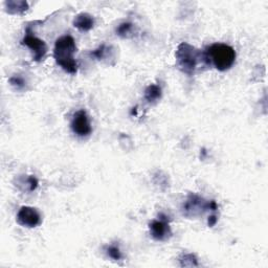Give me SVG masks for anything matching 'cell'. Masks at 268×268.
Masks as SVG:
<instances>
[{
    "label": "cell",
    "mask_w": 268,
    "mask_h": 268,
    "mask_svg": "<svg viewBox=\"0 0 268 268\" xmlns=\"http://www.w3.org/2000/svg\"><path fill=\"white\" fill-rule=\"evenodd\" d=\"M76 51L77 46L75 39L71 36L66 35L57 39L54 49V58L57 64L70 75H75L78 71V64L74 57Z\"/></svg>",
    "instance_id": "obj_1"
},
{
    "label": "cell",
    "mask_w": 268,
    "mask_h": 268,
    "mask_svg": "<svg viewBox=\"0 0 268 268\" xmlns=\"http://www.w3.org/2000/svg\"><path fill=\"white\" fill-rule=\"evenodd\" d=\"M106 53H107V46L105 44H102L101 46H99L96 50L91 51L90 53V56L94 57L98 60H103L105 58L106 56Z\"/></svg>",
    "instance_id": "obj_15"
},
{
    "label": "cell",
    "mask_w": 268,
    "mask_h": 268,
    "mask_svg": "<svg viewBox=\"0 0 268 268\" xmlns=\"http://www.w3.org/2000/svg\"><path fill=\"white\" fill-rule=\"evenodd\" d=\"M133 27V24L130 22H124L122 24L119 25V27L117 28V34L121 37H126Z\"/></svg>",
    "instance_id": "obj_14"
},
{
    "label": "cell",
    "mask_w": 268,
    "mask_h": 268,
    "mask_svg": "<svg viewBox=\"0 0 268 268\" xmlns=\"http://www.w3.org/2000/svg\"><path fill=\"white\" fill-rule=\"evenodd\" d=\"M9 83L17 89H23L26 85L25 80L19 75H15L12 78H9Z\"/></svg>",
    "instance_id": "obj_13"
},
{
    "label": "cell",
    "mask_w": 268,
    "mask_h": 268,
    "mask_svg": "<svg viewBox=\"0 0 268 268\" xmlns=\"http://www.w3.org/2000/svg\"><path fill=\"white\" fill-rule=\"evenodd\" d=\"M200 56V51L187 42L180 43L175 53L178 68L188 76L194 75Z\"/></svg>",
    "instance_id": "obj_3"
},
{
    "label": "cell",
    "mask_w": 268,
    "mask_h": 268,
    "mask_svg": "<svg viewBox=\"0 0 268 268\" xmlns=\"http://www.w3.org/2000/svg\"><path fill=\"white\" fill-rule=\"evenodd\" d=\"M217 221H218V218L216 217L215 215L211 216V217H209V221H208L209 226H211V228H213V226H214L216 223H217Z\"/></svg>",
    "instance_id": "obj_17"
},
{
    "label": "cell",
    "mask_w": 268,
    "mask_h": 268,
    "mask_svg": "<svg viewBox=\"0 0 268 268\" xmlns=\"http://www.w3.org/2000/svg\"><path fill=\"white\" fill-rule=\"evenodd\" d=\"M161 98V88L156 84L149 85L145 90V99L148 103H154Z\"/></svg>",
    "instance_id": "obj_11"
},
{
    "label": "cell",
    "mask_w": 268,
    "mask_h": 268,
    "mask_svg": "<svg viewBox=\"0 0 268 268\" xmlns=\"http://www.w3.org/2000/svg\"><path fill=\"white\" fill-rule=\"evenodd\" d=\"M71 129L78 136L84 137L90 135L92 128L85 110H79L75 113L73 122H71Z\"/></svg>",
    "instance_id": "obj_5"
},
{
    "label": "cell",
    "mask_w": 268,
    "mask_h": 268,
    "mask_svg": "<svg viewBox=\"0 0 268 268\" xmlns=\"http://www.w3.org/2000/svg\"><path fill=\"white\" fill-rule=\"evenodd\" d=\"M21 44L27 46L33 53V60L36 62L42 61L47 53V46L43 40L33 35L30 27L26 28V35L21 41Z\"/></svg>",
    "instance_id": "obj_4"
},
{
    "label": "cell",
    "mask_w": 268,
    "mask_h": 268,
    "mask_svg": "<svg viewBox=\"0 0 268 268\" xmlns=\"http://www.w3.org/2000/svg\"><path fill=\"white\" fill-rule=\"evenodd\" d=\"M207 210H210V202H204L202 198L196 195H191L183 205V212L187 216H195Z\"/></svg>",
    "instance_id": "obj_8"
},
{
    "label": "cell",
    "mask_w": 268,
    "mask_h": 268,
    "mask_svg": "<svg viewBox=\"0 0 268 268\" xmlns=\"http://www.w3.org/2000/svg\"><path fill=\"white\" fill-rule=\"evenodd\" d=\"M205 59L211 60L216 69L225 71L234 65L236 61V51L231 45L215 43L209 47Z\"/></svg>",
    "instance_id": "obj_2"
},
{
    "label": "cell",
    "mask_w": 268,
    "mask_h": 268,
    "mask_svg": "<svg viewBox=\"0 0 268 268\" xmlns=\"http://www.w3.org/2000/svg\"><path fill=\"white\" fill-rule=\"evenodd\" d=\"M107 254L113 260L119 261L122 259V253H121L119 247H117V246H109L107 249Z\"/></svg>",
    "instance_id": "obj_16"
},
{
    "label": "cell",
    "mask_w": 268,
    "mask_h": 268,
    "mask_svg": "<svg viewBox=\"0 0 268 268\" xmlns=\"http://www.w3.org/2000/svg\"><path fill=\"white\" fill-rule=\"evenodd\" d=\"M74 26L82 32H88L95 25V19L87 13H81L77 15L73 22Z\"/></svg>",
    "instance_id": "obj_9"
},
{
    "label": "cell",
    "mask_w": 268,
    "mask_h": 268,
    "mask_svg": "<svg viewBox=\"0 0 268 268\" xmlns=\"http://www.w3.org/2000/svg\"><path fill=\"white\" fill-rule=\"evenodd\" d=\"M149 228H150L151 236L155 240L164 241V240L169 239L170 237L172 236L170 224H169L168 220L166 219V217L160 218L159 220H153L150 223Z\"/></svg>",
    "instance_id": "obj_7"
},
{
    "label": "cell",
    "mask_w": 268,
    "mask_h": 268,
    "mask_svg": "<svg viewBox=\"0 0 268 268\" xmlns=\"http://www.w3.org/2000/svg\"><path fill=\"white\" fill-rule=\"evenodd\" d=\"M17 222L24 228L33 229L40 224L41 216L35 208L22 207L17 214Z\"/></svg>",
    "instance_id": "obj_6"
},
{
    "label": "cell",
    "mask_w": 268,
    "mask_h": 268,
    "mask_svg": "<svg viewBox=\"0 0 268 268\" xmlns=\"http://www.w3.org/2000/svg\"><path fill=\"white\" fill-rule=\"evenodd\" d=\"M6 12L8 14H22L28 8V4L26 1H16V0H9L5 2Z\"/></svg>",
    "instance_id": "obj_10"
},
{
    "label": "cell",
    "mask_w": 268,
    "mask_h": 268,
    "mask_svg": "<svg viewBox=\"0 0 268 268\" xmlns=\"http://www.w3.org/2000/svg\"><path fill=\"white\" fill-rule=\"evenodd\" d=\"M180 265L182 267H193V266H198L197 258L195 257L193 254H185L182 255V257L179 259Z\"/></svg>",
    "instance_id": "obj_12"
}]
</instances>
